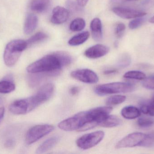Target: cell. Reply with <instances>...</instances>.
Masks as SVG:
<instances>
[{"label": "cell", "mask_w": 154, "mask_h": 154, "mask_svg": "<svg viewBox=\"0 0 154 154\" xmlns=\"http://www.w3.org/2000/svg\"><path fill=\"white\" fill-rule=\"evenodd\" d=\"M131 62V58L128 53H124L119 57L117 64L120 68H126Z\"/></svg>", "instance_id": "d4e9b609"}, {"label": "cell", "mask_w": 154, "mask_h": 154, "mask_svg": "<svg viewBox=\"0 0 154 154\" xmlns=\"http://www.w3.org/2000/svg\"><path fill=\"white\" fill-rule=\"evenodd\" d=\"M137 124L140 127H150L154 124V119L149 118H140L137 120Z\"/></svg>", "instance_id": "83f0119b"}, {"label": "cell", "mask_w": 154, "mask_h": 154, "mask_svg": "<svg viewBox=\"0 0 154 154\" xmlns=\"http://www.w3.org/2000/svg\"><path fill=\"white\" fill-rule=\"evenodd\" d=\"M109 51L107 46L103 44H97L87 49L84 52V55L89 58H98L106 55Z\"/></svg>", "instance_id": "30bf717a"}, {"label": "cell", "mask_w": 154, "mask_h": 154, "mask_svg": "<svg viewBox=\"0 0 154 154\" xmlns=\"http://www.w3.org/2000/svg\"><path fill=\"white\" fill-rule=\"evenodd\" d=\"M149 21L151 23L154 24V16L150 18V20H149Z\"/></svg>", "instance_id": "d590c367"}, {"label": "cell", "mask_w": 154, "mask_h": 154, "mask_svg": "<svg viewBox=\"0 0 154 154\" xmlns=\"http://www.w3.org/2000/svg\"><path fill=\"white\" fill-rule=\"evenodd\" d=\"M38 24V18L35 14H30L27 15L24 23L23 30L26 34H30L32 33Z\"/></svg>", "instance_id": "5bb4252c"}, {"label": "cell", "mask_w": 154, "mask_h": 154, "mask_svg": "<svg viewBox=\"0 0 154 154\" xmlns=\"http://www.w3.org/2000/svg\"><path fill=\"white\" fill-rule=\"evenodd\" d=\"M117 71L116 70H108L104 71V74L106 75H109V74H114Z\"/></svg>", "instance_id": "e575fe53"}, {"label": "cell", "mask_w": 154, "mask_h": 154, "mask_svg": "<svg viewBox=\"0 0 154 154\" xmlns=\"http://www.w3.org/2000/svg\"><path fill=\"white\" fill-rule=\"evenodd\" d=\"M86 23L82 18H78L73 20L69 25V29L73 32L81 31L84 29Z\"/></svg>", "instance_id": "7402d4cb"}, {"label": "cell", "mask_w": 154, "mask_h": 154, "mask_svg": "<svg viewBox=\"0 0 154 154\" xmlns=\"http://www.w3.org/2000/svg\"><path fill=\"white\" fill-rule=\"evenodd\" d=\"M104 136L105 133L102 131L86 134L78 139L77 146L82 150L90 149L98 144L103 140Z\"/></svg>", "instance_id": "52a82bcc"}, {"label": "cell", "mask_w": 154, "mask_h": 154, "mask_svg": "<svg viewBox=\"0 0 154 154\" xmlns=\"http://www.w3.org/2000/svg\"><path fill=\"white\" fill-rule=\"evenodd\" d=\"M128 1H137V0H126Z\"/></svg>", "instance_id": "f35d334b"}, {"label": "cell", "mask_w": 154, "mask_h": 154, "mask_svg": "<svg viewBox=\"0 0 154 154\" xmlns=\"http://www.w3.org/2000/svg\"><path fill=\"white\" fill-rule=\"evenodd\" d=\"M153 103H154V96H153Z\"/></svg>", "instance_id": "ab89813d"}, {"label": "cell", "mask_w": 154, "mask_h": 154, "mask_svg": "<svg viewBox=\"0 0 154 154\" xmlns=\"http://www.w3.org/2000/svg\"><path fill=\"white\" fill-rule=\"evenodd\" d=\"M59 141L58 137H53L44 141L36 150V153L41 154L46 152L53 148Z\"/></svg>", "instance_id": "9a60e30c"}, {"label": "cell", "mask_w": 154, "mask_h": 154, "mask_svg": "<svg viewBox=\"0 0 154 154\" xmlns=\"http://www.w3.org/2000/svg\"><path fill=\"white\" fill-rule=\"evenodd\" d=\"M145 21V18H143V17L135 18L134 20H132L129 22L128 27L131 30H135L142 26Z\"/></svg>", "instance_id": "4316f807"}, {"label": "cell", "mask_w": 154, "mask_h": 154, "mask_svg": "<svg viewBox=\"0 0 154 154\" xmlns=\"http://www.w3.org/2000/svg\"><path fill=\"white\" fill-rule=\"evenodd\" d=\"M135 89L134 85L125 82H116L99 85L95 88V92L100 96L118 93H128Z\"/></svg>", "instance_id": "5b68a950"}, {"label": "cell", "mask_w": 154, "mask_h": 154, "mask_svg": "<svg viewBox=\"0 0 154 154\" xmlns=\"http://www.w3.org/2000/svg\"><path fill=\"white\" fill-rule=\"evenodd\" d=\"M143 86L147 89L154 90V77L146 78L143 81Z\"/></svg>", "instance_id": "f1b7e54d"}, {"label": "cell", "mask_w": 154, "mask_h": 154, "mask_svg": "<svg viewBox=\"0 0 154 154\" xmlns=\"http://www.w3.org/2000/svg\"><path fill=\"white\" fill-rule=\"evenodd\" d=\"M125 96L122 95H115L109 97L106 99V103L108 105H119L125 101Z\"/></svg>", "instance_id": "cb8c5ba5"}, {"label": "cell", "mask_w": 154, "mask_h": 154, "mask_svg": "<svg viewBox=\"0 0 154 154\" xmlns=\"http://www.w3.org/2000/svg\"><path fill=\"white\" fill-rule=\"evenodd\" d=\"M94 121L99 124L94 119L91 110L78 113L73 116L65 119L59 124L58 127L65 131H78L88 122Z\"/></svg>", "instance_id": "7a4b0ae2"}, {"label": "cell", "mask_w": 154, "mask_h": 154, "mask_svg": "<svg viewBox=\"0 0 154 154\" xmlns=\"http://www.w3.org/2000/svg\"><path fill=\"white\" fill-rule=\"evenodd\" d=\"M7 78L0 81V93L2 94H8L15 90L14 83L8 77Z\"/></svg>", "instance_id": "ffe728a7"}, {"label": "cell", "mask_w": 154, "mask_h": 154, "mask_svg": "<svg viewBox=\"0 0 154 154\" xmlns=\"http://www.w3.org/2000/svg\"><path fill=\"white\" fill-rule=\"evenodd\" d=\"M9 109L14 115H25L29 113V107L26 99L14 101L9 106Z\"/></svg>", "instance_id": "7c38bea8"}, {"label": "cell", "mask_w": 154, "mask_h": 154, "mask_svg": "<svg viewBox=\"0 0 154 154\" xmlns=\"http://www.w3.org/2000/svg\"><path fill=\"white\" fill-rule=\"evenodd\" d=\"M5 111V110L4 108H0V122L2 119V118H3L4 116Z\"/></svg>", "instance_id": "836d02e7"}, {"label": "cell", "mask_w": 154, "mask_h": 154, "mask_svg": "<svg viewBox=\"0 0 154 154\" xmlns=\"http://www.w3.org/2000/svg\"><path fill=\"white\" fill-rule=\"evenodd\" d=\"M124 77L130 79L144 80L146 78V75L143 72L138 71H130L125 73Z\"/></svg>", "instance_id": "603a6c76"}, {"label": "cell", "mask_w": 154, "mask_h": 154, "mask_svg": "<svg viewBox=\"0 0 154 154\" xmlns=\"http://www.w3.org/2000/svg\"><path fill=\"white\" fill-rule=\"evenodd\" d=\"M28 46L26 41L21 39L14 40L6 45L4 52V61L6 66L11 67L18 61L22 52Z\"/></svg>", "instance_id": "277c9868"}, {"label": "cell", "mask_w": 154, "mask_h": 154, "mask_svg": "<svg viewBox=\"0 0 154 154\" xmlns=\"http://www.w3.org/2000/svg\"><path fill=\"white\" fill-rule=\"evenodd\" d=\"M90 33L88 32H82L71 38L69 41V44L73 46L81 45L85 42L88 39Z\"/></svg>", "instance_id": "ac0fdd59"}, {"label": "cell", "mask_w": 154, "mask_h": 154, "mask_svg": "<svg viewBox=\"0 0 154 154\" xmlns=\"http://www.w3.org/2000/svg\"><path fill=\"white\" fill-rule=\"evenodd\" d=\"M72 77L79 81L88 84H94L98 81L97 74L93 71L88 69L77 70L71 73Z\"/></svg>", "instance_id": "ba28073f"}, {"label": "cell", "mask_w": 154, "mask_h": 154, "mask_svg": "<svg viewBox=\"0 0 154 154\" xmlns=\"http://www.w3.org/2000/svg\"><path fill=\"white\" fill-rule=\"evenodd\" d=\"M121 115L124 118L127 119H134L139 117L141 111L134 106H127L121 110Z\"/></svg>", "instance_id": "2e32d148"}, {"label": "cell", "mask_w": 154, "mask_h": 154, "mask_svg": "<svg viewBox=\"0 0 154 154\" xmlns=\"http://www.w3.org/2000/svg\"><path fill=\"white\" fill-rule=\"evenodd\" d=\"M50 3L51 0H32L30 3V8L36 12H43L48 10Z\"/></svg>", "instance_id": "e0dca14e"}, {"label": "cell", "mask_w": 154, "mask_h": 154, "mask_svg": "<svg viewBox=\"0 0 154 154\" xmlns=\"http://www.w3.org/2000/svg\"><path fill=\"white\" fill-rule=\"evenodd\" d=\"M90 29L91 35L94 40L100 41L102 40V26L101 20L97 18H94L91 23Z\"/></svg>", "instance_id": "4fadbf2b"}, {"label": "cell", "mask_w": 154, "mask_h": 154, "mask_svg": "<svg viewBox=\"0 0 154 154\" xmlns=\"http://www.w3.org/2000/svg\"><path fill=\"white\" fill-rule=\"evenodd\" d=\"M149 135L152 137V138H153L154 139V131H152V132H151V133L149 134Z\"/></svg>", "instance_id": "8d00e7d4"}, {"label": "cell", "mask_w": 154, "mask_h": 154, "mask_svg": "<svg viewBox=\"0 0 154 154\" xmlns=\"http://www.w3.org/2000/svg\"><path fill=\"white\" fill-rule=\"evenodd\" d=\"M48 37V35L46 33L42 32H39L32 35L26 41V42L28 47H29L46 39Z\"/></svg>", "instance_id": "44dd1931"}, {"label": "cell", "mask_w": 154, "mask_h": 154, "mask_svg": "<svg viewBox=\"0 0 154 154\" xmlns=\"http://www.w3.org/2000/svg\"><path fill=\"white\" fill-rule=\"evenodd\" d=\"M125 29V25L124 24L122 23H119L117 25L116 30H115V33H116L117 37L118 38L122 37Z\"/></svg>", "instance_id": "f546056e"}, {"label": "cell", "mask_w": 154, "mask_h": 154, "mask_svg": "<svg viewBox=\"0 0 154 154\" xmlns=\"http://www.w3.org/2000/svg\"><path fill=\"white\" fill-rule=\"evenodd\" d=\"M112 11L118 16L125 19H135L138 17H143L147 14L145 12L123 7H114L112 9Z\"/></svg>", "instance_id": "9c48e42d"}, {"label": "cell", "mask_w": 154, "mask_h": 154, "mask_svg": "<svg viewBox=\"0 0 154 154\" xmlns=\"http://www.w3.org/2000/svg\"><path fill=\"white\" fill-rule=\"evenodd\" d=\"M154 146V139L149 135L142 133L129 134L118 142L116 145L117 149L129 148L135 146L150 147Z\"/></svg>", "instance_id": "3957f363"}, {"label": "cell", "mask_w": 154, "mask_h": 154, "mask_svg": "<svg viewBox=\"0 0 154 154\" xmlns=\"http://www.w3.org/2000/svg\"><path fill=\"white\" fill-rule=\"evenodd\" d=\"M140 110L143 114L154 117V103L152 102L149 104H143L141 106Z\"/></svg>", "instance_id": "484cf974"}, {"label": "cell", "mask_w": 154, "mask_h": 154, "mask_svg": "<svg viewBox=\"0 0 154 154\" xmlns=\"http://www.w3.org/2000/svg\"><path fill=\"white\" fill-rule=\"evenodd\" d=\"M79 91V88L78 87L74 86L71 88L70 89V94H72L73 96L76 95Z\"/></svg>", "instance_id": "1f68e13d"}, {"label": "cell", "mask_w": 154, "mask_h": 154, "mask_svg": "<svg viewBox=\"0 0 154 154\" xmlns=\"http://www.w3.org/2000/svg\"><path fill=\"white\" fill-rule=\"evenodd\" d=\"M69 17V11L68 9L57 6L53 9L51 21L55 24L64 23L68 20Z\"/></svg>", "instance_id": "8fae6325"}, {"label": "cell", "mask_w": 154, "mask_h": 154, "mask_svg": "<svg viewBox=\"0 0 154 154\" xmlns=\"http://www.w3.org/2000/svg\"><path fill=\"white\" fill-rule=\"evenodd\" d=\"M54 127L50 124L34 126L29 129L25 136V142L28 145L32 144L52 132Z\"/></svg>", "instance_id": "8992f818"}, {"label": "cell", "mask_w": 154, "mask_h": 154, "mask_svg": "<svg viewBox=\"0 0 154 154\" xmlns=\"http://www.w3.org/2000/svg\"><path fill=\"white\" fill-rule=\"evenodd\" d=\"M78 5L82 7L85 6L88 3L89 0H76Z\"/></svg>", "instance_id": "d6a6232c"}, {"label": "cell", "mask_w": 154, "mask_h": 154, "mask_svg": "<svg viewBox=\"0 0 154 154\" xmlns=\"http://www.w3.org/2000/svg\"><path fill=\"white\" fill-rule=\"evenodd\" d=\"M15 141L14 139H10L7 140L5 143V147L8 148H11L15 146Z\"/></svg>", "instance_id": "4dcf8cb0"}, {"label": "cell", "mask_w": 154, "mask_h": 154, "mask_svg": "<svg viewBox=\"0 0 154 154\" xmlns=\"http://www.w3.org/2000/svg\"><path fill=\"white\" fill-rule=\"evenodd\" d=\"M72 61L69 54L64 52H57L48 54L30 64L27 71L31 74L51 73L58 74L59 71L68 66Z\"/></svg>", "instance_id": "6da1fadb"}, {"label": "cell", "mask_w": 154, "mask_h": 154, "mask_svg": "<svg viewBox=\"0 0 154 154\" xmlns=\"http://www.w3.org/2000/svg\"><path fill=\"white\" fill-rule=\"evenodd\" d=\"M3 102V99L2 98L0 97V104L2 103Z\"/></svg>", "instance_id": "74e56055"}, {"label": "cell", "mask_w": 154, "mask_h": 154, "mask_svg": "<svg viewBox=\"0 0 154 154\" xmlns=\"http://www.w3.org/2000/svg\"><path fill=\"white\" fill-rule=\"evenodd\" d=\"M121 120L116 116H108L102 122H100L99 126L104 127H114L119 125L121 123Z\"/></svg>", "instance_id": "d6986e66"}]
</instances>
